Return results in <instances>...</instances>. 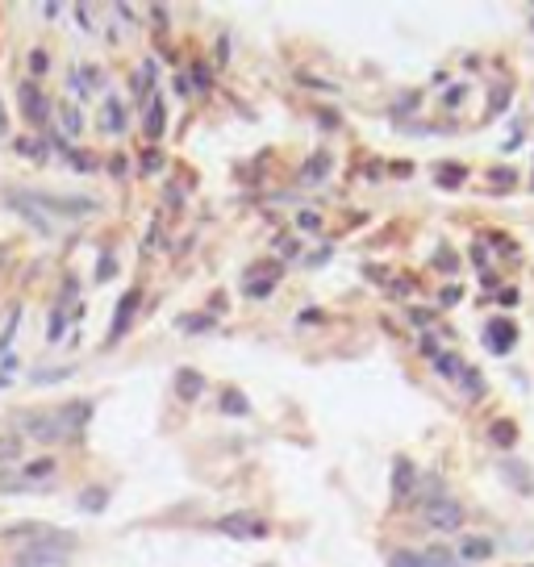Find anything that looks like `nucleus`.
I'll list each match as a JSON object with an SVG mask.
<instances>
[{"label":"nucleus","instance_id":"21","mask_svg":"<svg viewBox=\"0 0 534 567\" xmlns=\"http://www.w3.org/2000/svg\"><path fill=\"white\" fill-rule=\"evenodd\" d=\"M146 134H150V138L163 134V104H159V100H150V109H146Z\"/></svg>","mask_w":534,"mask_h":567},{"label":"nucleus","instance_id":"1","mask_svg":"<svg viewBox=\"0 0 534 567\" xmlns=\"http://www.w3.org/2000/svg\"><path fill=\"white\" fill-rule=\"evenodd\" d=\"M75 551V534H58V530H46L42 538H33L21 555H17V567H58L71 559Z\"/></svg>","mask_w":534,"mask_h":567},{"label":"nucleus","instance_id":"31","mask_svg":"<svg viewBox=\"0 0 534 567\" xmlns=\"http://www.w3.org/2000/svg\"><path fill=\"white\" fill-rule=\"evenodd\" d=\"M63 129H67V134H79V113H75V109H63Z\"/></svg>","mask_w":534,"mask_h":567},{"label":"nucleus","instance_id":"30","mask_svg":"<svg viewBox=\"0 0 534 567\" xmlns=\"http://www.w3.org/2000/svg\"><path fill=\"white\" fill-rule=\"evenodd\" d=\"M46 67H50V63H46V50H33V54H29V71H33V75H42Z\"/></svg>","mask_w":534,"mask_h":567},{"label":"nucleus","instance_id":"5","mask_svg":"<svg viewBox=\"0 0 534 567\" xmlns=\"http://www.w3.org/2000/svg\"><path fill=\"white\" fill-rule=\"evenodd\" d=\"M276 280H280V263H259V267H251L246 271V280H242V292L246 296H267L272 288H276Z\"/></svg>","mask_w":534,"mask_h":567},{"label":"nucleus","instance_id":"26","mask_svg":"<svg viewBox=\"0 0 534 567\" xmlns=\"http://www.w3.org/2000/svg\"><path fill=\"white\" fill-rule=\"evenodd\" d=\"M489 179H493V184H518V171H510V167H493V171H489Z\"/></svg>","mask_w":534,"mask_h":567},{"label":"nucleus","instance_id":"7","mask_svg":"<svg viewBox=\"0 0 534 567\" xmlns=\"http://www.w3.org/2000/svg\"><path fill=\"white\" fill-rule=\"evenodd\" d=\"M21 434H29V438H38V442H54V438L67 434V426L54 422V417H33V413H25V417H21Z\"/></svg>","mask_w":534,"mask_h":567},{"label":"nucleus","instance_id":"23","mask_svg":"<svg viewBox=\"0 0 534 567\" xmlns=\"http://www.w3.org/2000/svg\"><path fill=\"white\" fill-rule=\"evenodd\" d=\"M464 175H468L464 167H439V184H443V188H455V184H464Z\"/></svg>","mask_w":534,"mask_h":567},{"label":"nucleus","instance_id":"4","mask_svg":"<svg viewBox=\"0 0 534 567\" xmlns=\"http://www.w3.org/2000/svg\"><path fill=\"white\" fill-rule=\"evenodd\" d=\"M426 522H430L434 530H460V522H464V509H460V501H451V497H439V501H430V505H426Z\"/></svg>","mask_w":534,"mask_h":567},{"label":"nucleus","instance_id":"25","mask_svg":"<svg viewBox=\"0 0 534 567\" xmlns=\"http://www.w3.org/2000/svg\"><path fill=\"white\" fill-rule=\"evenodd\" d=\"M221 409H226V413H246L251 405H246L238 392H226V397H221Z\"/></svg>","mask_w":534,"mask_h":567},{"label":"nucleus","instance_id":"13","mask_svg":"<svg viewBox=\"0 0 534 567\" xmlns=\"http://www.w3.org/2000/svg\"><path fill=\"white\" fill-rule=\"evenodd\" d=\"M330 167H334V154L317 150V154L301 167V179H305V184H317V179H326V175H330Z\"/></svg>","mask_w":534,"mask_h":567},{"label":"nucleus","instance_id":"10","mask_svg":"<svg viewBox=\"0 0 534 567\" xmlns=\"http://www.w3.org/2000/svg\"><path fill=\"white\" fill-rule=\"evenodd\" d=\"M138 301H142L138 292H125V296H121V305H117V313H113V330H109V342H117V338L129 330V317L138 313Z\"/></svg>","mask_w":534,"mask_h":567},{"label":"nucleus","instance_id":"6","mask_svg":"<svg viewBox=\"0 0 534 567\" xmlns=\"http://www.w3.org/2000/svg\"><path fill=\"white\" fill-rule=\"evenodd\" d=\"M514 338H518V326H514V321H505V317H497V321H489V326H485V342H489V351H493V355H510Z\"/></svg>","mask_w":534,"mask_h":567},{"label":"nucleus","instance_id":"35","mask_svg":"<svg viewBox=\"0 0 534 567\" xmlns=\"http://www.w3.org/2000/svg\"><path fill=\"white\" fill-rule=\"evenodd\" d=\"M17 150H21V154H29V159H42V146H38V142H29V138H25V142H17Z\"/></svg>","mask_w":534,"mask_h":567},{"label":"nucleus","instance_id":"9","mask_svg":"<svg viewBox=\"0 0 534 567\" xmlns=\"http://www.w3.org/2000/svg\"><path fill=\"white\" fill-rule=\"evenodd\" d=\"M414 488H418L414 463H409V459H397V463H393V497L405 501V497H414Z\"/></svg>","mask_w":534,"mask_h":567},{"label":"nucleus","instance_id":"27","mask_svg":"<svg viewBox=\"0 0 534 567\" xmlns=\"http://www.w3.org/2000/svg\"><path fill=\"white\" fill-rule=\"evenodd\" d=\"M322 225V217L313 213V209H305V213H297V230H317Z\"/></svg>","mask_w":534,"mask_h":567},{"label":"nucleus","instance_id":"8","mask_svg":"<svg viewBox=\"0 0 534 567\" xmlns=\"http://www.w3.org/2000/svg\"><path fill=\"white\" fill-rule=\"evenodd\" d=\"M17 96H21V109H25V117H29L33 125H46V121H50V100H46L33 83L17 88Z\"/></svg>","mask_w":534,"mask_h":567},{"label":"nucleus","instance_id":"28","mask_svg":"<svg viewBox=\"0 0 534 567\" xmlns=\"http://www.w3.org/2000/svg\"><path fill=\"white\" fill-rule=\"evenodd\" d=\"M180 326H184L188 334H196V330H209V326H213V317H184Z\"/></svg>","mask_w":534,"mask_h":567},{"label":"nucleus","instance_id":"39","mask_svg":"<svg viewBox=\"0 0 534 567\" xmlns=\"http://www.w3.org/2000/svg\"><path fill=\"white\" fill-rule=\"evenodd\" d=\"M58 338H63V313L50 317V342H58Z\"/></svg>","mask_w":534,"mask_h":567},{"label":"nucleus","instance_id":"18","mask_svg":"<svg viewBox=\"0 0 534 567\" xmlns=\"http://www.w3.org/2000/svg\"><path fill=\"white\" fill-rule=\"evenodd\" d=\"M104 113H109V121H104V129H109V134H121V129H125V113H121V104H117L113 96L104 100Z\"/></svg>","mask_w":534,"mask_h":567},{"label":"nucleus","instance_id":"11","mask_svg":"<svg viewBox=\"0 0 534 567\" xmlns=\"http://www.w3.org/2000/svg\"><path fill=\"white\" fill-rule=\"evenodd\" d=\"M501 476H505L522 497H531V493H534V476H531V468H526V463H518V459H501Z\"/></svg>","mask_w":534,"mask_h":567},{"label":"nucleus","instance_id":"22","mask_svg":"<svg viewBox=\"0 0 534 567\" xmlns=\"http://www.w3.org/2000/svg\"><path fill=\"white\" fill-rule=\"evenodd\" d=\"M388 567H426V559H422L418 551H397V555L388 559Z\"/></svg>","mask_w":534,"mask_h":567},{"label":"nucleus","instance_id":"24","mask_svg":"<svg viewBox=\"0 0 534 567\" xmlns=\"http://www.w3.org/2000/svg\"><path fill=\"white\" fill-rule=\"evenodd\" d=\"M54 380H67V367H46V372H33V384H54Z\"/></svg>","mask_w":534,"mask_h":567},{"label":"nucleus","instance_id":"17","mask_svg":"<svg viewBox=\"0 0 534 567\" xmlns=\"http://www.w3.org/2000/svg\"><path fill=\"white\" fill-rule=\"evenodd\" d=\"M104 505H109V493H104V488L79 493V509H84V513H96V509H104Z\"/></svg>","mask_w":534,"mask_h":567},{"label":"nucleus","instance_id":"37","mask_svg":"<svg viewBox=\"0 0 534 567\" xmlns=\"http://www.w3.org/2000/svg\"><path fill=\"white\" fill-rule=\"evenodd\" d=\"M460 296H464V292H460V284H451V288H443V296H439V301H443V305H460Z\"/></svg>","mask_w":534,"mask_h":567},{"label":"nucleus","instance_id":"45","mask_svg":"<svg viewBox=\"0 0 534 567\" xmlns=\"http://www.w3.org/2000/svg\"><path fill=\"white\" fill-rule=\"evenodd\" d=\"M531 33H534V17H531Z\"/></svg>","mask_w":534,"mask_h":567},{"label":"nucleus","instance_id":"43","mask_svg":"<svg viewBox=\"0 0 534 567\" xmlns=\"http://www.w3.org/2000/svg\"><path fill=\"white\" fill-rule=\"evenodd\" d=\"M501 305H518V288H505V292H501Z\"/></svg>","mask_w":534,"mask_h":567},{"label":"nucleus","instance_id":"14","mask_svg":"<svg viewBox=\"0 0 534 567\" xmlns=\"http://www.w3.org/2000/svg\"><path fill=\"white\" fill-rule=\"evenodd\" d=\"M460 555H464V559H472V564H480V559H489V555H493V543H489V538H480V534H468V538L460 543Z\"/></svg>","mask_w":534,"mask_h":567},{"label":"nucleus","instance_id":"29","mask_svg":"<svg viewBox=\"0 0 534 567\" xmlns=\"http://www.w3.org/2000/svg\"><path fill=\"white\" fill-rule=\"evenodd\" d=\"M17 459V438H0V463H13Z\"/></svg>","mask_w":534,"mask_h":567},{"label":"nucleus","instance_id":"32","mask_svg":"<svg viewBox=\"0 0 534 567\" xmlns=\"http://www.w3.org/2000/svg\"><path fill=\"white\" fill-rule=\"evenodd\" d=\"M434 263H439V267H443V271H455V267H460V259H455V255H451V250H447V246H443V250H439V259H434Z\"/></svg>","mask_w":534,"mask_h":567},{"label":"nucleus","instance_id":"40","mask_svg":"<svg viewBox=\"0 0 534 567\" xmlns=\"http://www.w3.org/2000/svg\"><path fill=\"white\" fill-rule=\"evenodd\" d=\"M276 246H280V250H284V259H292V255H297V242H292V238H280V242H276Z\"/></svg>","mask_w":534,"mask_h":567},{"label":"nucleus","instance_id":"36","mask_svg":"<svg viewBox=\"0 0 534 567\" xmlns=\"http://www.w3.org/2000/svg\"><path fill=\"white\" fill-rule=\"evenodd\" d=\"M109 275H117V263H113V259L96 263V280H109Z\"/></svg>","mask_w":534,"mask_h":567},{"label":"nucleus","instance_id":"33","mask_svg":"<svg viewBox=\"0 0 534 567\" xmlns=\"http://www.w3.org/2000/svg\"><path fill=\"white\" fill-rule=\"evenodd\" d=\"M505 104H510V88H505V83H501V88H497V92H493V113H501V109H505Z\"/></svg>","mask_w":534,"mask_h":567},{"label":"nucleus","instance_id":"19","mask_svg":"<svg viewBox=\"0 0 534 567\" xmlns=\"http://www.w3.org/2000/svg\"><path fill=\"white\" fill-rule=\"evenodd\" d=\"M460 384H464V392H468V397H485V376H480L476 367H464Z\"/></svg>","mask_w":534,"mask_h":567},{"label":"nucleus","instance_id":"42","mask_svg":"<svg viewBox=\"0 0 534 567\" xmlns=\"http://www.w3.org/2000/svg\"><path fill=\"white\" fill-rule=\"evenodd\" d=\"M409 317H414V326H430V313H426V309H414Z\"/></svg>","mask_w":534,"mask_h":567},{"label":"nucleus","instance_id":"16","mask_svg":"<svg viewBox=\"0 0 534 567\" xmlns=\"http://www.w3.org/2000/svg\"><path fill=\"white\" fill-rule=\"evenodd\" d=\"M489 438H493L497 447H514V442H518V426L501 417V422H493V430H489Z\"/></svg>","mask_w":534,"mask_h":567},{"label":"nucleus","instance_id":"41","mask_svg":"<svg viewBox=\"0 0 534 567\" xmlns=\"http://www.w3.org/2000/svg\"><path fill=\"white\" fill-rule=\"evenodd\" d=\"M301 321H305V326H317V321H322V309H305Z\"/></svg>","mask_w":534,"mask_h":567},{"label":"nucleus","instance_id":"15","mask_svg":"<svg viewBox=\"0 0 534 567\" xmlns=\"http://www.w3.org/2000/svg\"><path fill=\"white\" fill-rule=\"evenodd\" d=\"M434 372H439V376H447V380H460V376H464V359L447 351V355H439V359H434Z\"/></svg>","mask_w":534,"mask_h":567},{"label":"nucleus","instance_id":"12","mask_svg":"<svg viewBox=\"0 0 534 567\" xmlns=\"http://www.w3.org/2000/svg\"><path fill=\"white\" fill-rule=\"evenodd\" d=\"M201 388H205V376H201V372H192V367H180V372H175V392H180L184 401H196Z\"/></svg>","mask_w":534,"mask_h":567},{"label":"nucleus","instance_id":"2","mask_svg":"<svg viewBox=\"0 0 534 567\" xmlns=\"http://www.w3.org/2000/svg\"><path fill=\"white\" fill-rule=\"evenodd\" d=\"M42 217L46 213H54V217H88V213H96V200H88V196H58V192H21Z\"/></svg>","mask_w":534,"mask_h":567},{"label":"nucleus","instance_id":"38","mask_svg":"<svg viewBox=\"0 0 534 567\" xmlns=\"http://www.w3.org/2000/svg\"><path fill=\"white\" fill-rule=\"evenodd\" d=\"M159 163H163V159H159V150H146V159H142V171H159Z\"/></svg>","mask_w":534,"mask_h":567},{"label":"nucleus","instance_id":"34","mask_svg":"<svg viewBox=\"0 0 534 567\" xmlns=\"http://www.w3.org/2000/svg\"><path fill=\"white\" fill-rule=\"evenodd\" d=\"M192 83H196V88H201V92H205V88H209V71H205V67H201V63H196V67H192Z\"/></svg>","mask_w":534,"mask_h":567},{"label":"nucleus","instance_id":"44","mask_svg":"<svg viewBox=\"0 0 534 567\" xmlns=\"http://www.w3.org/2000/svg\"><path fill=\"white\" fill-rule=\"evenodd\" d=\"M4 129H8V121H4V104H0V134H4Z\"/></svg>","mask_w":534,"mask_h":567},{"label":"nucleus","instance_id":"3","mask_svg":"<svg viewBox=\"0 0 534 567\" xmlns=\"http://www.w3.org/2000/svg\"><path fill=\"white\" fill-rule=\"evenodd\" d=\"M217 530H221V534H234V538H267V534H272V526H267L263 518H251V513L221 518V522H217Z\"/></svg>","mask_w":534,"mask_h":567},{"label":"nucleus","instance_id":"20","mask_svg":"<svg viewBox=\"0 0 534 567\" xmlns=\"http://www.w3.org/2000/svg\"><path fill=\"white\" fill-rule=\"evenodd\" d=\"M422 559H426V567H455V555L447 547H430V551H422Z\"/></svg>","mask_w":534,"mask_h":567}]
</instances>
